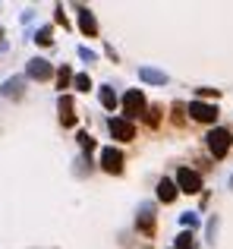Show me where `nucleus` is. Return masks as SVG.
I'll return each mask as SVG.
<instances>
[{"instance_id":"1","label":"nucleus","mask_w":233,"mask_h":249,"mask_svg":"<svg viewBox=\"0 0 233 249\" xmlns=\"http://www.w3.org/2000/svg\"><path fill=\"white\" fill-rule=\"evenodd\" d=\"M205 142H208V152L215 155L217 161L227 158L230 148H233V136H230V129H224V126H215L208 136H205Z\"/></svg>"},{"instance_id":"2","label":"nucleus","mask_w":233,"mask_h":249,"mask_svg":"<svg viewBox=\"0 0 233 249\" xmlns=\"http://www.w3.org/2000/svg\"><path fill=\"white\" fill-rule=\"evenodd\" d=\"M120 107H123V114H126V120H129V117H142L145 107H148L145 91H142V89H129L126 95L120 98Z\"/></svg>"},{"instance_id":"3","label":"nucleus","mask_w":233,"mask_h":249,"mask_svg":"<svg viewBox=\"0 0 233 249\" xmlns=\"http://www.w3.org/2000/svg\"><path fill=\"white\" fill-rule=\"evenodd\" d=\"M135 231L142 233L145 240L154 237V231H158V221H154V205H139V214H135Z\"/></svg>"},{"instance_id":"4","label":"nucleus","mask_w":233,"mask_h":249,"mask_svg":"<svg viewBox=\"0 0 233 249\" xmlns=\"http://www.w3.org/2000/svg\"><path fill=\"white\" fill-rule=\"evenodd\" d=\"M186 114H189L196 123H215L221 110H217L215 104H205V101H189L186 104Z\"/></svg>"},{"instance_id":"5","label":"nucleus","mask_w":233,"mask_h":249,"mask_svg":"<svg viewBox=\"0 0 233 249\" xmlns=\"http://www.w3.org/2000/svg\"><path fill=\"white\" fill-rule=\"evenodd\" d=\"M177 183H180V189L189 193V196L202 193V174H196L192 167H177Z\"/></svg>"},{"instance_id":"6","label":"nucleus","mask_w":233,"mask_h":249,"mask_svg":"<svg viewBox=\"0 0 233 249\" xmlns=\"http://www.w3.org/2000/svg\"><path fill=\"white\" fill-rule=\"evenodd\" d=\"M107 129H111V136L116 142H133L135 139V126L126 117H111V120H107Z\"/></svg>"},{"instance_id":"7","label":"nucleus","mask_w":233,"mask_h":249,"mask_svg":"<svg viewBox=\"0 0 233 249\" xmlns=\"http://www.w3.org/2000/svg\"><path fill=\"white\" fill-rule=\"evenodd\" d=\"M123 164H126V158H123L120 148H114V145L101 148V167H104L107 174H123Z\"/></svg>"},{"instance_id":"8","label":"nucleus","mask_w":233,"mask_h":249,"mask_svg":"<svg viewBox=\"0 0 233 249\" xmlns=\"http://www.w3.org/2000/svg\"><path fill=\"white\" fill-rule=\"evenodd\" d=\"M50 73H54V67H50L44 57H35V60H29V67H25V79H35V82H48Z\"/></svg>"},{"instance_id":"9","label":"nucleus","mask_w":233,"mask_h":249,"mask_svg":"<svg viewBox=\"0 0 233 249\" xmlns=\"http://www.w3.org/2000/svg\"><path fill=\"white\" fill-rule=\"evenodd\" d=\"M57 110H60V126H63V129H73V126H76V101H73L69 95H60Z\"/></svg>"},{"instance_id":"10","label":"nucleus","mask_w":233,"mask_h":249,"mask_svg":"<svg viewBox=\"0 0 233 249\" xmlns=\"http://www.w3.org/2000/svg\"><path fill=\"white\" fill-rule=\"evenodd\" d=\"M76 16H79V29L85 38H98V19L88 6H76Z\"/></svg>"},{"instance_id":"11","label":"nucleus","mask_w":233,"mask_h":249,"mask_svg":"<svg viewBox=\"0 0 233 249\" xmlns=\"http://www.w3.org/2000/svg\"><path fill=\"white\" fill-rule=\"evenodd\" d=\"M22 85H25V76H13V79H6L0 85V95L10 98V101H19L22 98Z\"/></svg>"},{"instance_id":"12","label":"nucleus","mask_w":233,"mask_h":249,"mask_svg":"<svg viewBox=\"0 0 233 249\" xmlns=\"http://www.w3.org/2000/svg\"><path fill=\"white\" fill-rule=\"evenodd\" d=\"M139 79H142V82H151V85H167V79H170V76H167L164 70L142 67V70H139Z\"/></svg>"},{"instance_id":"13","label":"nucleus","mask_w":233,"mask_h":249,"mask_svg":"<svg viewBox=\"0 0 233 249\" xmlns=\"http://www.w3.org/2000/svg\"><path fill=\"white\" fill-rule=\"evenodd\" d=\"M158 199L164 202V205H170V202L177 199V183L167 180V177H164V180H158Z\"/></svg>"},{"instance_id":"14","label":"nucleus","mask_w":233,"mask_h":249,"mask_svg":"<svg viewBox=\"0 0 233 249\" xmlns=\"http://www.w3.org/2000/svg\"><path fill=\"white\" fill-rule=\"evenodd\" d=\"M35 44H41V48H50V44H54V29H50V25H41V29L35 32Z\"/></svg>"},{"instance_id":"15","label":"nucleus","mask_w":233,"mask_h":249,"mask_svg":"<svg viewBox=\"0 0 233 249\" xmlns=\"http://www.w3.org/2000/svg\"><path fill=\"white\" fill-rule=\"evenodd\" d=\"M173 249H196V237H192L189 231L177 233V243H173Z\"/></svg>"},{"instance_id":"16","label":"nucleus","mask_w":233,"mask_h":249,"mask_svg":"<svg viewBox=\"0 0 233 249\" xmlns=\"http://www.w3.org/2000/svg\"><path fill=\"white\" fill-rule=\"evenodd\" d=\"M142 120H145L148 126H158V123H161V104H151V110L145 107V114H142Z\"/></svg>"},{"instance_id":"17","label":"nucleus","mask_w":233,"mask_h":249,"mask_svg":"<svg viewBox=\"0 0 233 249\" xmlns=\"http://www.w3.org/2000/svg\"><path fill=\"white\" fill-rule=\"evenodd\" d=\"M101 104H104L107 110H114V107H116V95H114L111 85H101Z\"/></svg>"},{"instance_id":"18","label":"nucleus","mask_w":233,"mask_h":249,"mask_svg":"<svg viewBox=\"0 0 233 249\" xmlns=\"http://www.w3.org/2000/svg\"><path fill=\"white\" fill-rule=\"evenodd\" d=\"M69 82H73V70L60 67V70H57V89H69Z\"/></svg>"},{"instance_id":"19","label":"nucleus","mask_w":233,"mask_h":249,"mask_svg":"<svg viewBox=\"0 0 233 249\" xmlns=\"http://www.w3.org/2000/svg\"><path fill=\"white\" fill-rule=\"evenodd\" d=\"M79 145H82V152H85V158L95 152V139H92L88 133H79Z\"/></svg>"},{"instance_id":"20","label":"nucleus","mask_w":233,"mask_h":249,"mask_svg":"<svg viewBox=\"0 0 233 249\" xmlns=\"http://www.w3.org/2000/svg\"><path fill=\"white\" fill-rule=\"evenodd\" d=\"M76 91H82V95H85V91H92V79H88L85 73L76 76Z\"/></svg>"},{"instance_id":"21","label":"nucleus","mask_w":233,"mask_h":249,"mask_svg":"<svg viewBox=\"0 0 233 249\" xmlns=\"http://www.w3.org/2000/svg\"><path fill=\"white\" fill-rule=\"evenodd\" d=\"M217 224H221V218H217V214H215V218L208 221V243H211V246L217 243Z\"/></svg>"},{"instance_id":"22","label":"nucleus","mask_w":233,"mask_h":249,"mask_svg":"<svg viewBox=\"0 0 233 249\" xmlns=\"http://www.w3.org/2000/svg\"><path fill=\"white\" fill-rule=\"evenodd\" d=\"M183 114H186V104H180V101H177V104H173V123H177V126H183V123H186V117H183Z\"/></svg>"},{"instance_id":"23","label":"nucleus","mask_w":233,"mask_h":249,"mask_svg":"<svg viewBox=\"0 0 233 249\" xmlns=\"http://www.w3.org/2000/svg\"><path fill=\"white\" fill-rule=\"evenodd\" d=\"M180 221H183V227H196L199 224V214L196 212H186V214H180Z\"/></svg>"},{"instance_id":"24","label":"nucleus","mask_w":233,"mask_h":249,"mask_svg":"<svg viewBox=\"0 0 233 249\" xmlns=\"http://www.w3.org/2000/svg\"><path fill=\"white\" fill-rule=\"evenodd\" d=\"M79 57L85 63H95V60H98V54H95V51H88V48H79Z\"/></svg>"},{"instance_id":"25","label":"nucleus","mask_w":233,"mask_h":249,"mask_svg":"<svg viewBox=\"0 0 233 249\" xmlns=\"http://www.w3.org/2000/svg\"><path fill=\"white\" fill-rule=\"evenodd\" d=\"M57 22H60L63 29H69V19H67V13H63V6H57Z\"/></svg>"},{"instance_id":"26","label":"nucleus","mask_w":233,"mask_h":249,"mask_svg":"<svg viewBox=\"0 0 233 249\" xmlns=\"http://www.w3.org/2000/svg\"><path fill=\"white\" fill-rule=\"evenodd\" d=\"M202 98H217V89H199V101Z\"/></svg>"},{"instance_id":"27","label":"nucleus","mask_w":233,"mask_h":249,"mask_svg":"<svg viewBox=\"0 0 233 249\" xmlns=\"http://www.w3.org/2000/svg\"><path fill=\"white\" fill-rule=\"evenodd\" d=\"M227 186H230V189H233V177H230V183H227Z\"/></svg>"}]
</instances>
